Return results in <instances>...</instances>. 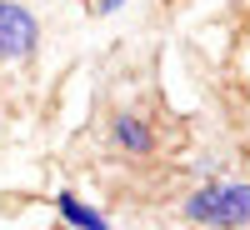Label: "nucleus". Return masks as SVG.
<instances>
[{
	"label": "nucleus",
	"instance_id": "1",
	"mask_svg": "<svg viewBox=\"0 0 250 230\" xmlns=\"http://www.w3.org/2000/svg\"><path fill=\"white\" fill-rule=\"evenodd\" d=\"M185 220L205 230H250V180H210L185 195Z\"/></svg>",
	"mask_w": 250,
	"mask_h": 230
},
{
	"label": "nucleus",
	"instance_id": "2",
	"mask_svg": "<svg viewBox=\"0 0 250 230\" xmlns=\"http://www.w3.org/2000/svg\"><path fill=\"white\" fill-rule=\"evenodd\" d=\"M35 45H40V20L20 0H0V65L5 60H25Z\"/></svg>",
	"mask_w": 250,
	"mask_h": 230
},
{
	"label": "nucleus",
	"instance_id": "3",
	"mask_svg": "<svg viewBox=\"0 0 250 230\" xmlns=\"http://www.w3.org/2000/svg\"><path fill=\"white\" fill-rule=\"evenodd\" d=\"M110 140L120 145L125 155H135V160L155 150V135H150V125H145L140 115H130V110H120V115L110 120Z\"/></svg>",
	"mask_w": 250,
	"mask_h": 230
},
{
	"label": "nucleus",
	"instance_id": "4",
	"mask_svg": "<svg viewBox=\"0 0 250 230\" xmlns=\"http://www.w3.org/2000/svg\"><path fill=\"white\" fill-rule=\"evenodd\" d=\"M55 210L70 220V230H105V215H100L95 205H85L80 195H70V190H65V195H55Z\"/></svg>",
	"mask_w": 250,
	"mask_h": 230
},
{
	"label": "nucleus",
	"instance_id": "5",
	"mask_svg": "<svg viewBox=\"0 0 250 230\" xmlns=\"http://www.w3.org/2000/svg\"><path fill=\"white\" fill-rule=\"evenodd\" d=\"M125 0H90V15H115Z\"/></svg>",
	"mask_w": 250,
	"mask_h": 230
}]
</instances>
